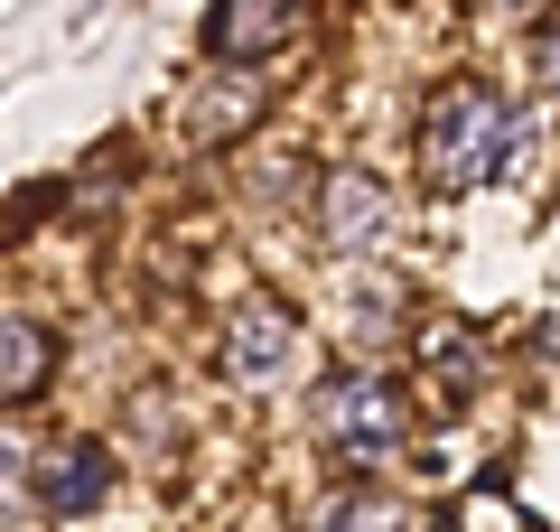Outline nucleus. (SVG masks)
Listing matches in <instances>:
<instances>
[{"mask_svg": "<svg viewBox=\"0 0 560 532\" xmlns=\"http://www.w3.org/2000/svg\"><path fill=\"white\" fill-rule=\"evenodd\" d=\"M523 150V113L504 84L486 76H440L430 94H420V122H411V169L430 197H477V187H495L504 169H514Z\"/></svg>", "mask_w": 560, "mask_h": 532, "instance_id": "nucleus-1", "label": "nucleus"}, {"mask_svg": "<svg viewBox=\"0 0 560 532\" xmlns=\"http://www.w3.org/2000/svg\"><path fill=\"white\" fill-rule=\"evenodd\" d=\"M308 430H318V449H327L337 476H374L411 439V393L383 365H327L318 393H308Z\"/></svg>", "mask_w": 560, "mask_h": 532, "instance_id": "nucleus-2", "label": "nucleus"}, {"mask_svg": "<svg viewBox=\"0 0 560 532\" xmlns=\"http://www.w3.org/2000/svg\"><path fill=\"white\" fill-rule=\"evenodd\" d=\"M308 224H318V243L337 262H374V253L401 243L411 206H401V187L383 169H364V159H327V169L308 177Z\"/></svg>", "mask_w": 560, "mask_h": 532, "instance_id": "nucleus-3", "label": "nucleus"}, {"mask_svg": "<svg viewBox=\"0 0 560 532\" xmlns=\"http://www.w3.org/2000/svg\"><path fill=\"white\" fill-rule=\"evenodd\" d=\"M215 374L234 383V393H280V383L300 374V309L280 290L234 299L224 327H215Z\"/></svg>", "mask_w": 560, "mask_h": 532, "instance_id": "nucleus-4", "label": "nucleus"}, {"mask_svg": "<svg viewBox=\"0 0 560 532\" xmlns=\"http://www.w3.org/2000/svg\"><path fill=\"white\" fill-rule=\"evenodd\" d=\"M38 486V513H57V523H94L103 505H113V449L103 439H47L38 458H28V439H10V495Z\"/></svg>", "mask_w": 560, "mask_h": 532, "instance_id": "nucleus-5", "label": "nucleus"}, {"mask_svg": "<svg viewBox=\"0 0 560 532\" xmlns=\"http://www.w3.org/2000/svg\"><path fill=\"white\" fill-rule=\"evenodd\" d=\"M300 20H308V0H206L197 47H206V66H271L300 38Z\"/></svg>", "mask_w": 560, "mask_h": 532, "instance_id": "nucleus-6", "label": "nucleus"}, {"mask_svg": "<svg viewBox=\"0 0 560 532\" xmlns=\"http://www.w3.org/2000/svg\"><path fill=\"white\" fill-rule=\"evenodd\" d=\"M253 122H261V66L187 76V94H178V140H187V150H234Z\"/></svg>", "mask_w": 560, "mask_h": 532, "instance_id": "nucleus-7", "label": "nucleus"}, {"mask_svg": "<svg viewBox=\"0 0 560 532\" xmlns=\"http://www.w3.org/2000/svg\"><path fill=\"white\" fill-rule=\"evenodd\" d=\"M0 355H10V374H0V393H10V412H28L38 393H57V327H47L38 309H10L0 317Z\"/></svg>", "mask_w": 560, "mask_h": 532, "instance_id": "nucleus-8", "label": "nucleus"}, {"mask_svg": "<svg viewBox=\"0 0 560 532\" xmlns=\"http://www.w3.org/2000/svg\"><path fill=\"white\" fill-rule=\"evenodd\" d=\"M420 365H430V393H440V412H458V402H477L486 346H477V327H458V317H430V327H420Z\"/></svg>", "mask_w": 560, "mask_h": 532, "instance_id": "nucleus-9", "label": "nucleus"}, {"mask_svg": "<svg viewBox=\"0 0 560 532\" xmlns=\"http://www.w3.org/2000/svg\"><path fill=\"white\" fill-rule=\"evenodd\" d=\"M411 513H401L393 486H374V476H346L337 495H318L308 505V532H401Z\"/></svg>", "mask_w": 560, "mask_h": 532, "instance_id": "nucleus-10", "label": "nucleus"}, {"mask_svg": "<svg viewBox=\"0 0 560 532\" xmlns=\"http://www.w3.org/2000/svg\"><path fill=\"white\" fill-rule=\"evenodd\" d=\"M514 523H523V513H514V495H486V486L467 495V513H458V532H514Z\"/></svg>", "mask_w": 560, "mask_h": 532, "instance_id": "nucleus-11", "label": "nucleus"}, {"mask_svg": "<svg viewBox=\"0 0 560 532\" xmlns=\"http://www.w3.org/2000/svg\"><path fill=\"white\" fill-rule=\"evenodd\" d=\"M533 76H541V94L560 103V10H551V20L533 28Z\"/></svg>", "mask_w": 560, "mask_h": 532, "instance_id": "nucleus-12", "label": "nucleus"}, {"mask_svg": "<svg viewBox=\"0 0 560 532\" xmlns=\"http://www.w3.org/2000/svg\"><path fill=\"white\" fill-rule=\"evenodd\" d=\"M486 10H504V20H523V28H541V20H551V0H486Z\"/></svg>", "mask_w": 560, "mask_h": 532, "instance_id": "nucleus-13", "label": "nucleus"}]
</instances>
